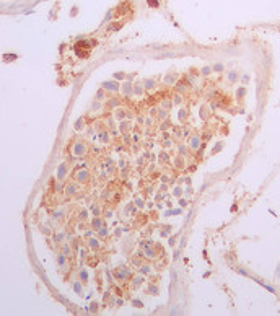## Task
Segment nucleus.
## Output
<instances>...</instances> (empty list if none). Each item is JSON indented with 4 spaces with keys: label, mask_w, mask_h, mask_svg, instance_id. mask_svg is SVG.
<instances>
[{
    "label": "nucleus",
    "mask_w": 280,
    "mask_h": 316,
    "mask_svg": "<svg viewBox=\"0 0 280 316\" xmlns=\"http://www.w3.org/2000/svg\"><path fill=\"white\" fill-rule=\"evenodd\" d=\"M117 104H119V99H111V101H109V106H111V108H113V106L116 108Z\"/></svg>",
    "instance_id": "obj_8"
},
{
    "label": "nucleus",
    "mask_w": 280,
    "mask_h": 316,
    "mask_svg": "<svg viewBox=\"0 0 280 316\" xmlns=\"http://www.w3.org/2000/svg\"><path fill=\"white\" fill-rule=\"evenodd\" d=\"M148 5L150 7H158V2L156 0H148Z\"/></svg>",
    "instance_id": "obj_10"
},
{
    "label": "nucleus",
    "mask_w": 280,
    "mask_h": 316,
    "mask_svg": "<svg viewBox=\"0 0 280 316\" xmlns=\"http://www.w3.org/2000/svg\"><path fill=\"white\" fill-rule=\"evenodd\" d=\"M147 272H150V267L148 266H143L142 269H140V274H147Z\"/></svg>",
    "instance_id": "obj_9"
},
{
    "label": "nucleus",
    "mask_w": 280,
    "mask_h": 316,
    "mask_svg": "<svg viewBox=\"0 0 280 316\" xmlns=\"http://www.w3.org/2000/svg\"><path fill=\"white\" fill-rule=\"evenodd\" d=\"M103 96H104V93H103V91H100V93H98V99H101Z\"/></svg>",
    "instance_id": "obj_14"
},
{
    "label": "nucleus",
    "mask_w": 280,
    "mask_h": 316,
    "mask_svg": "<svg viewBox=\"0 0 280 316\" xmlns=\"http://www.w3.org/2000/svg\"><path fill=\"white\" fill-rule=\"evenodd\" d=\"M152 86H155V80H147V83H145V88H147V90H150Z\"/></svg>",
    "instance_id": "obj_7"
},
{
    "label": "nucleus",
    "mask_w": 280,
    "mask_h": 316,
    "mask_svg": "<svg viewBox=\"0 0 280 316\" xmlns=\"http://www.w3.org/2000/svg\"><path fill=\"white\" fill-rule=\"evenodd\" d=\"M129 274H130V272H129V269H127V267H117V269L114 271V277H116V279H119V280L127 279V277H129Z\"/></svg>",
    "instance_id": "obj_1"
},
{
    "label": "nucleus",
    "mask_w": 280,
    "mask_h": 316,
    "mask_svg": "<svg viewBox=\"0 0 280 316\" xmlns=\"http://www.w3.org/2000/svg\"><path fill=\"white\" fill-rule=\"evenodd\" d=\"M134 93H135V95H142V93H143V86L140 85V83H137V85L134 86Z\"/></svg>",
    "instance_id": "obj_4"
},
{
    "label": "nucleus",
    "mask_w": 280,
    "mask_h": 316,
    "mask_svg": "<svg viewBox=\"0 0 280 316\" xmlns=\"http://www.w3.org/2000/svg\"><path fill=\"white\" fill-rule=\"evenodd\" d=\"M122 93L126 96H130L132 93H134V86H132V83H124V86H122Z\"/></svg>",
    "instance_id": "obj_2"
},
{
    "label": "nucleus",
    "mask_w": 280,
    "mask_h": 316,
    "mask_svg": "<svg viewBox=\"0 0 280 316\" xmlns=\"http://www.w3.org/2000/svg\"><path fill=\"white\" fill-rule=\"evenodd\" d=\"M139 284H142V277H140V276H137L135 279H134V282H132V287H137Z\"/></svg>",
    "instance_id": "obj_6"
},
{
    "label": "nucleus",
    "mask_w": 280,
    "mask_h": 316,
    "mask_svg": "<svg viewBox=\"0 0 280 316\" xmlns=\"http://www.w3.org/2000/svg\"><path fill=\"white\" fill-rule=\"evenodd\" d=\"M197 145H199V139H197V137H192V139H191V147H192V148H197Z\"/></svg>",
    "instance_id": "obj_5"
},
{
    "label": "nucleus",
    "mask_w": 280,
    "mask_h": 316,
    "mask_svg": "<svg viewBox=\"0 0 280 316\" xmlns=\"http://www.w3.org/2000/svg\"><path fill=\"white\" fill-rule=\"evenodd\" d=\"M104 88H106V90H111V91H114V93H116V91L119 90V86H117V83H114V81H106V83H104Z\"/></svg>",
    "instance_id": "obj_3"
},
{
    "label": "nucleus",
    "mask_w": 280,
    "mask_h": 316,
    "mask_svg": "<svg viewBox=\"0 0 280 316\" xmlns=\"http://www.w3.org/2000/svg\"><path fill=\"white\" fill-rule=\"evenodd\" d=\"M135 204H137V205H140V207L143 205V202H142V200H139V199H137V200H135Z\"/></svg>",
    "instance_id": "obj_13"
},
{
    "label": "nucleus",
    "mask_w": 280,
    "mask_h": 316,
    "mask_svg": "<svg viewBox=\"0 0 280 316\" xmlns=\"http://www.w3.org/2000/svg\"><path fill=\"white\" fill-rule=\"evenodd\" d=\"M134 306H137V308H142V302H137V300H135V302H134Z\"/></svg>",
    "instance_id": "obj_12"
},
{
    "label": "nucleus",
    "mask_w": 280,
    "mask_h": 316,
    "mask_svg": "<svg viewBox=\"0 0 280 316\" xmlns=\"http://www.w3.org/2000/svg\"><path fill=\"white\" fill-rule=\"evenodd\" d=\"M122 77H126L124 73H114V78H117V80H122Z\"/></svg>",
    "instance_id": "obj_11"
}]
</instances>
